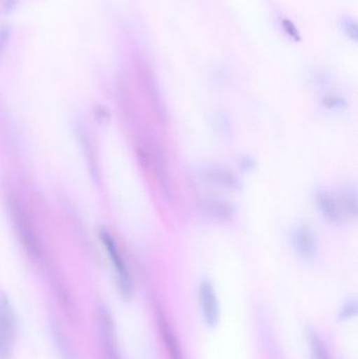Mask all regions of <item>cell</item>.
Returning a JSON list of instances; mask_svg holds the SVG:
<instances>
[{
	"label": "cell",
	"mask_w": 358,
	"mask_h": 359,
	"mask_svg": "<svg viewBox=\"0 0 358 359\" xmlns=\"http://www.w3.org/2000/svg\"><path fill=\"white\" fill-rule=\"evenodd\" d=\"M10 209L15 227L20 236L21 243H22L27 255L34 262L40 261L42 257L41 247H40L39 241H38L35 230H34L29 217L25 215L20 205L15 201H11Z\"/></svg>",
	"instance_id": "obj_1"
},
{
	"label": "cell",
	"mask_w": 358,
	"mask_h": 359,
	"mask_svg": "<svg viewBox=\"0 0 358 359\" xmlns=\"http://www.w3.org/2000/svg\"><path fill=\"white\" fill-rule=\"evenodd\" d=\"M14 309L4 293L0 292V359H10L16 341Z\"/></svg>",
	"instance_id": "obj_2"
},
{
	"label": "cell",
	"mask_w": 358,
	"mask_h": 359,
	"mask_svg": "<svg viewBox=\"0 0 358 359\" xmlns=\"http://www.w3.org/2000/svg\"><path fill=\"white\" fill-rule=\"evenodd\" d=\"M100 238L109 253V259L115 267L118 276V286L122 297L128 299L132 293V282L125 262L118 249L113 236L106 229L100 230Z\"/></svg>",
	"instance_id": "obj_3"
},
{
	"label": "cell",
	"mask_w": 358,
	"mask_h": 359,
	"mask_svg": "<svg viewBox=\"0 0 358 359\" xmlns=\"http://www.w3.org/2000/svg\"><path fill=\"white\" fill-rule=\"evenodd\" d=\"M198 175L204 183L214 186V187L221 188V189L237 191L243 187V184L237 175L226 168H221V166H203L200 168Z\"/></svg>",
	"instance_id": "obj_4"
},
{
	"label": "cell",
	"mask_w": 358,
	"mask_h": 359,
	"mask_svg": "<svg viewBox=\"0 0 358 359\" xmlns=\"http://www.w3.org/2000/svg\"><path fill=\"white\" fill-rule=\"evenodd\" d=\"M200 301H201L202 314H203L205 324L210 328L218 326L220 320V305H219L218 295L210 280H205L201 283Z\"/></svg>",
	"instance_id": "obj_5"
},
{
	"label": "cell",
	"mask_w": 358,
	"mask_h": 359,
	"mask_svg": "<svg viewBox=\"0 0 358 359\" xmlns=\"http://www.w3.org/2000/svg\"><path fill=\"white\" fill-rule=\"evenodd\" d=\"M98 320L105 359H121L119 349H118L115 324H113V318L106 308H99Z\"/></svg>",
	"instance_id": "obj_6"
},
{
	"label": "cell",
	"mask_w": 358,
	"mask_h": 359,
	"mask_svg": "<svg viewBox=\"0 0 358 359\" xmlns=\"http://www.w3.org/2000/svg\"><path fill=\"white\" fill-rule=\"evenodd\" d=\"M200 209L205 217L216 222L230 221L235 215V206L231 203L214 196L203 198L200 202Z\"/></svg>",
	"instance_id": "obj_7"
},
{
	"label": "cell",
	"mask_w": 358,
	"mask_h": 359,
	"mask_svg": "<svg viewBox=\"0 0 358 359\" xmlns=\"http://www.w3.org/2000/svg\"><path fill=\"white\" fill-rule=\"evenodd\" d=\"M291 244L301 257L311 259L317 250V238L310 228L298 225L291 232Z\"/></svg>",
	"instance_id": "obj_8"
},
{
	"label": "cell",
	"mask_w": 358,
	"mask_h": 359,
	"mask_svg": "<svg viewBox=\"0 0 358 359\" xmlns=\"http://www.w3.org/2000/svg\"><path fill=\"white\" fill-rule=\"evenodd\" d=\"M317 204L321 211L322 215L331 223H338L340 221V205L336 198L328 191L321 190L317 194Z\"/></svg>",
	"instance_id": "obj_9"
},
{
	"label": "cell",
	"mask_w": 358,
	"mask_h": 359,
	"mask_svg": "<svg viewBox=\"0 0 358 359\" xmlns=\"http://www.w3.org/2000/svg\"><path fill=\"white\" fill-rule=\"evenodd\" d=\"M50 333H52L53 341H54L55 346H56L61 358L62 359H75L73 347L67 339L62 327L57 320H53L50 322Z\"/></svg>",
	"instance_id": "obj_10"
},
{
	"label": "cell",
	"mask_w": 358,
	"mask_h": 359,
	"mask_svg": "<svg viewBox=\"0 0 358 359\" xmlns=\"http://www.w3.org/2000/svg\"><path fill=\"white\" fill-rule=\"evenodd\" d=\"M307 337H308L309 346H310L313 359H330L325 344L315 330L309 329L308 332H307Z\"/></svg>",
	"instance_id": "obj_11"
},
{
	"label": "cell",
	"mask_w": 358,
	"mask_h": 359,
	"mask_svg": "<svg viewBox=\"0 0 358 359\" xmlns=\"http://www.w3.org/2000/svg\"><path fill=\"white\" fill-rule=\"evenodd\" d=\"M344 198V207L348 211L349 215L357 217V198L354 190L348 189L343 194Z\"/></svg>",
	"instance_id": "obj_12"
},
{
	"label": "cell",
	"mask_w": 358,
	"mask_h": 359,
	"mask_svg": "<svg viewBox=\"0 0 358 359\" xmlns=\"http://www.w3.org/2000/svg\"><path fill=\"white\" fill-rule=\"evenodd\" d=\"M357 312V302H348L346 305L340 310V320H350L353 316H355Z\"/></svg>",
	"instance_id": "obj_13"
},
{
	"label": "cell",
	"mask_w": 358,
	"mask_h": 359,
	"mask_svg": "<svg viewBox=\"0 0 358 359\" xmlns=\"http://www.w3.org/2000/svg\"><path fill=\"white\" fill-rule=\"evenodd\" d=\"M11 38V29L8 27H4L0 29V60L6 53V46Z\"/></svg>",
	"instance_id": "obj_14"
},
{
	"label": "cell",
	"mask_w": 358,
	"mask_h": 359,
	"mask_svg": "<svg viewBox=\"0 0 358 359\" xmlns=\"http://www.w3.org/2000/svg\"><path fill=\"white\" fill-rule=\"evenodd\" d=\"M344 100L340 97L328 96L323 99L322 104L328 109H338L344 105Z\"/></svg>",
	"instance_id": "obj_15"
},
{
	"label": "cell",
	"mask_w": 358,
	"mask_h": 359,
	"mask_svg": "<svg viewBox=\"0 0 358 359\" xmlns=\"http://www.w3.org/2000/svg\"><path fill=\"white\" fill-rule=\"evenodd\" d=\"M283 27L284 29H285V31L287 32L288 35H289L292 39L296 40V41H300V33H298V29H296V25H294L291 21L285 19V20H283Z\"/></svg>",
	"instance_id": "obj_16"
},
{
	"label": "cell",
	"mask_w": 358,
	"mask_h": 359,
	"mask_svg": "<svg viewBox=\"0 0 358 359\" xmlns=\"http://www.w3.org/2000/svg\"><path fill=\"white\" fill-rule=\"evenodd\" d=\"M343 25H344L345 32H346V34H348V35L350 36L351 38H353V39L357 40V23H355L354 21H353L351 18H346L344 19V21H343Z\"/></svg>",
	"instance_id": "obj_17"
},
{
	"label": "cell",
	"mask_w": 358,
	"mask_h": 359,
	"mask_svg": "<svg viewBox=\"0 0 358 359\" xmlns=\"http://www.w3.org/2000/svg\"><path fill=\"white\" fill-rule=\"evenodd\" d=\"M239 166L242 170H245V172H250V170H254V166H256V162L254 161L252 158L242 157L240 158L239 160Z\"/></svg>",
	"instance_id": "obj_18"
},
{
	"label": "cell",
	"mask_w": 358,
	"mask_h": 359,
	"mask_svg": "<svg viewBox=\"0 0 358 359\" xmlns=\"http://www.w3.org/2000/svg\"><path fill=\"white\" fill-rule=\"evenodd\" d=\"M18 0H4V10L6 13H11L16 8Z\"/></svg>",
	"instance_id": "obj_19"
}]
</instances>
